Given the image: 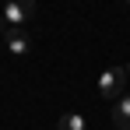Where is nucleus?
<instances>
[{
    "mask_svg": "<svg viewBox=\"0 0 130 130\" xmlns=\"http://www.w3.org/2000/svg\"><path fill=\"white\" fill-rule=\"evenodd\" d=\"M127 70L123 67H106L102 74H99V95H106V99H120L123 95V88H127Z\"/></svg>",
    "mask_w": 130,
    "mask_h": 130,
    "instance_id": "nucleus-1",
    "label": "nucleus"
},
{
    "mask_svg": "<svg viewBox=\"0 0 130 130\" xmlns=\"http://www.w3.org/2000/svg\"><path fill=\"white\" fill-rule=\"evenodd\" d=\"M32 18H35V0H7L4 21L11 25V28H21V25L32 21Z\"/></svg>",
    "mask_w": 130,
    "mask_h": 130,
    "instance_id": "nucleus-2",
    "label": "nucleus"
},
{
    "mask_svg": "<svg viewBox=\"0 0 130 130\" xmlns=\"http://www.w3.org/2000/svg\"><path fill=\"white\" fill-rule=\"evenodd\" d=\"M4 46H7L14 56H25V53L32 49V35H28L25 28H7V32H4Z\"/></svg>",
    "mask_w": 130,
    "mask_h": 130,
    "instance_id": "nucleus-3",
    "label": "nucleus"
},
{
    "mask_svg": "<svg viewBox=\"0 0 130 130\" xmlns=\"http://www.w3.org/2000/svg\"><path fill=\"white\" fill-rule=\"evenodd\" d=\"M112 127L116 130H130V95H120L112 106Z\"/></svg>",
    "mask_w": 130,
    "mask_h": 130,
    "instance_id": "nucleus-4",
    "label": "nucleus"
},
{
    "mask_svg": "<svg viewBox=\"0 0 130 130\" xmlns=\"http://www.w3.org/2000/svg\"><path fill=\"white\" fill-rule=\"evenodd\" d=\"M56 130H88V123H85L81 112H63L60 123H56Z\"/></svg>",
    "mask_w": 130,
    "mask_h": 130,
    "instance_id": "nucleus-5",
    "label": "nucleus"
},
{
    "mask_svg": "<svg viewBox=\"0 0 130 130\" xmlns=\"http://www.w3.org/2000/svg\"><path fill=\"white\" fill-rule=\"evenodd\" d=\"M7 28H11V25L4 21V14H0V39H4V32H7Z\"/></svg>",
    "mask_w": 130,
    "mask_h": 130,
    "instance_id": "nucleus-6",
    "label": "nucleus"
},
{
    "mask_svg": "<svg viewBox=\"0 0 130 130\" xmlns=\"http://www.w3.org/2000/svg\"><path fill=\"white\" fill-rule=\"evenodd\" d=\"M127 77H130V63H127Z\"/></svg>",
    "mask_w": 130,
    "mask_h": 130,
    "instance_id": "nucleus-7",
    "label": "nucleus"
},
{
    "mask_svg": "<svg viewBox=\"0 0 130 130\" xmlns=\"http://www.w3.org/2000/svg\"><path fill=\"white\" fill-rule=\"evenodd\" d=\"M127 4H130V0H127Z\"/></svg>",
    "mask_w": 130,
    "mask_h": 130,
    "instance_id": "nucleus-8",
    "label": "nucleus"
}]
</instances>
